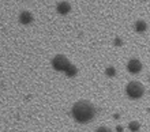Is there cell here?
Returning a JSON list of instances; mask_svg holds the SVG:
<instances>
[{
  "mask_svg": "<svg viewBox=\"0 0 150 132\" xmlns=\"http://www.w3.org/2000/svg\"><path fill=\"white\" fill-rule=\"evenodd\" d=\"M96 114V108L89 101H78L72 106V116L79 123L90 121Z\"/></svg>",
  "mask_w": 150,
  "mask_h": 132,
  "instance_id": "cell-1",
  "label": "cell"
},
{
  "mask_svg": "<svg viewBox=\"0 0 150 132\" xmlns=\"http://www.w3.org/2000/svg\"><path fill=\"white\" fill-rule=\"evenodd\" d=\"M126 91H127V95L130 98H141L143 95V86L139 83V82L134 80V82H130L126 87Z\"/></svg>",
  "mask_w": 150,
  "mask_h": 132,
  "instance_id": "cell-2",
  "label": "cell"
},
{
  "mask_svg": "<svg viewBox=\"0 0 150 132\" xmlns=\"http://www.w3.org/2000/svg\"><path fill=\"white\" fill-rule=\"evenodd\" d=\"M52 66L56 71H66L68 70V67L71 66V63L64 54H56L55 57L52 59Z\"/></svg>",
  "mask_w": 150,
  "mask_h": 132,
  "instance_id": "cell-3",
  "label": "cell"
},
{
  "mask_svg": "<svg viewBox=\"0 0 150 132\" xmlns=\"http://www.w3.org/2000/svg\"><path fill=\"white\" fill-rule=\"evenodd\" d=\"M127 70L130 71L131 74H138L139 71L142 70V63L139 61L138 59H131L127 64Z\"/></svg>",
  "mask_w": 150,
  "mask_h": 132,
  "instance_id": "cell-4",
  "label": "cell"
},
{
  "mask_svg": "<svg viewBox=\"0 0 150 132\" xmlns=\"http://www.w3.org/2000/svg\"><path fill=\"white\" fill-rule=\"evenodd\" d=\"M56 11L62 14V15H67L68 12L71 11V6L68 1H59L57 6H56Z\"/></svg>",
  "mask_w": 150,
  "mask_h": 132,
  "instance_id": "cell-5",
  "label": "cell"
},
{
  "mask_svg": "<svg viewBox=\"0 0 150 132\" xmlns=\"http://www.w3.org/2000/svg\"><path fill=\"white\" fill-rule=\"evenodd\" d=\"M19 22L22 25H30L33 22V14L30 11H22L19 14Z\"/></svg>",
  "mask_w": 150,
  "mask_h": 132,
  "instance_id": "cell-6",
  "label": "cell"
},
{
  "mask_svg": "<svg viewBox=\"0 0 150 132\" xmlns=\"http://www.w3.org/2000/svg\"><path fill=\"white\" fill-rule=\"evenodd\" d=\"M146 27H147V25H146L145 20H137V22H135V30L138 31V33L145 31L146 30Z\"/></svg>",
  "mask_w": 150,
  "mask_h": 132,
  "instance_id": "cell-7",
  "label": "cell"
},
{
  "mask_svg": "<svg viewBox=\"0 0 150 132\" xmlns=\"http://www.w3.org/2000/svg\"><path fill=\"white\" fill-rule=\"evenodd\" d=\"M66 74H67L68 76H74V75H76V67L71 64V66L68 67V70L66 71Z\"/></svg>",
  "mask_w": 150,
  "mask_h": 132,
  "instance_id": "cell-8",
  "label": "cell"
},
{
  "mask_svg": "<svg viewBox=\"0 0 150 132\" xmlns=\"http://www.w3.org/2000/svg\"><path fill=\"white\" fill-rule=\"evenodd\" d=\"M128 128H130L131 131H138V129L141 128V125H139L138 121H131L130 125H128Z\"/></svg>",
  "mask_w": 150,
  "mask_h": 132,
  "instance_id": "cell-9",
  "label": "cell"
},
{
  "mask_svg": "<svg viewBox=\"0 0 150 132\" xmlns=\"http://www.w3.org/2000/svg\"><path fill=\"white\" fill-rule=\"evenodd\" d=\"M105 74H107L108 76H115V75H116V68H115V67H108L107 70H105Z\"/></svg>",
  "mask_w": 150,
  "mask_h": 132,
  "instance_id": "cell-10",
  "label": "cell"
},
{
  "mask_svg": "<svg viewBox=\"0 0 150 132\" xmlns=\"http://www.w3.org/2000/svg\"><path fill=\"white\" fill-rule=\"evenodd\" d=\"M113 42H115V45H116V47H120V45H122V44H123V41H122V40H120V38H115V41H113Z\"/></svg>",
  "mask_w": 150,
  "mask_h": 132,
  "instance_id": "cell-11",
  "label": "cell"
},
{
  "mask_svg": "<svg viewBox=\"0 0 150 132\" xmlns=\"http://www.w3.org/2000/svg\"><path fill=\"white\" fill-rule=\"evenodd\" d=\"M97 132H111L108 128H105V127H100L98 129H97Z\"/></svg>",
  "mask_w": 150,
  "mask_h": 132,
  "instance_id": "cell-12",
  "label": "cell"
}]
</instances>
